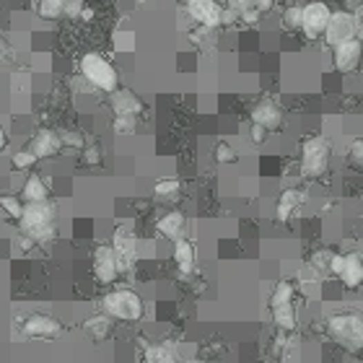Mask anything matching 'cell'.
I'll return each mask as SVG.
<instances>
[{
    "label": "cell",
    "instance_id": "7bdbcfd3",
    "mask_svg": "<svg viewBox=\"0 0 363 363\" xmlns=\"http://www.w3.org/2000/svg\"><path fill=\"white\" fill-rule=\"evenodd\" d=\"M6 143H8V135H6V130L0 128V150L6 148Z\"/></svg>",
    "mask_w": 363,
    "mask_h": 363
},
{
    "label": "cell",
    "instance_id": "9a60e30c",
    "mask_svg": "<svg viewBox=\"0 0 363 363\" xmlns=\"http://www.w3.org/2000/svg\"><path fill=\"white\" fill-rule=\"evenodd\" d=\"M60 148H63V140H60V133H55V130H39V133L34 135L32 146H29V150H32L37 159L57 156Z\"/></svg>",
    "mask_w": 363,
    "mask_h": 363
},
{
    "label": "cell",
    "instance_id": "f546056e",
    "mask_svg": "<svg viewBox=\"0 0 363 363\" xmlns=\"http://www.w3.org/2000/svg\"><path fill=\"white\" fill-rule=\"evenodd\" d=\"M332 259H335V252H332V249H317V252L311 255V267L320 270V273H327V270H332Z\"/></svg>",
    "mask_w": 363,
    "mask_h": 363
},
{
    "label": "cell",
    "instance_id": "5b68a950",
    "mask_svg": "<svg viewBox=\"0 0 363 363\" xmlns=\"http://www.w3.org/2000/svg\"><path fill=\"white\" fill-rule=\"evenodd\" d=\"M332 161V146L327 138L322 135H311L301 143V169L306 171L309 177H322L324 171L330 169Z\"/></svg>",
    "mask_w": 363,
    "mask_h": 363
},
{
    "label": "cell",
    "instance_id": "3957f363",
    "mask_svg": "<svg viewBox=\"0 0 363 363\" xmlns=\"http://www.w3.org/2000/svg\"><path fill=\"white\" fill-rule=\"evenodd\" d=\"M21 231L34 236L37 242H47L55 239L57 228H55V205L52 203H26L21 215Z\"/></svg>",
    "mask_w": 363,
    "mask_h": 363
},
{
    "label": "cell",
    "instance_id": "f6af8a7d",
    "mask_svg": "<svg viewBox=\"0 0 363 363\" xmlns=\"http://www.w3.org/2000/svg\"><path fill=\"white\" fill-rule=\"evenodd\" d=\"M187 3H190V0H187Z\"/></svg>",
    "mask_w": 363,
    "mask_h": 363
},
{
    "label": "cell",
    "instance_id": "ab89813d",
    "mask_svg": "<svg viewBox=\"0 0 363 363\" xmlns=\"http://www.w3.org/2000/svg\"><path fill=\"white\" fill-rule=\"evenodd\" d=\"M16 246H19V252H23V255H26V252H32L34 246H37V239H34V236H29V234H21V236H19V242H16Z\"/></svg>",
    "mask_w": 363,
    "mask_h": 363
},
{
    "label": "cell",
    "instance_id": "5bb4252c",
    "mask_svg": "<svg viewBox=\"0 0 363 363\" xmlns=\"http://www.w3.org/2000/svg\"><path fill=\"white\" fill-rule=\"evenodd\" d=\"M252 125H262L267 130H278L283 125V109L273 99H262L252 107Z\"/></svg>",
    "mask_w": 363,
    "mask_h": 363
},
{
    "label": "cell",
    "instance_id": "ee69618b",
    "mask_svg": "<svg viewBox=\"0 0 363 363\" xmlns=\"http://www.w3.org/2000/svg\"><path fill=\"white\" fill-rule=\"evenodd\" d=\"M340 3H345V6H351V3H353V0H340Z\"/></svg>",
    "mask_w": 363,
    "mask_h": 363
},
{
    "label": "cell",
    "instance_id": "7a4b0ae2",
    "mask_svg": "<svg viewBox=\"0 0 363 363\" xmlns=\"http://www.w3.org/2000/svg\"><path fill=\"white\" fill-rule=\"evenodd\" d=\"M327 335L348 351H363V317L353 311L332 314L327 320Z\"/></svg>",
    "mask_w": 363,
    "mask_h": 363
},
{
    "label": "cell",
    "instance_id": "484cf974",
    "mask_svg": "<svg viewBox=\"0 0 363 363\" xmlns=\"http://www.w3.org/2000/svg\"><path fill=\"white\" fill-rule=\"evenodd\" d=\"M143 358H146V363H177L174 361V353L166 345H148Z\"/></svg>",
    "mask_w": 363,
    "mask_h": 363
},
{
    "label": "cell",
    "instance_id": "6da1fadb",
    "mask_svg": "<svg viewBox=\"0 0 363 363\" xmlns=\"http://www.w3.org/2000/svg\"><path fill=\"white\" fill-rule=\"evenodd\" d=\"M101 311L119 322H140L146 314V304L135 291L130 288H117L109 291L107 296L101 299Z\"/></svg>",
    "mask_w": 363,
    "mask_h": 363
},
{
    "label": "cell",
    "instance_id": "277c9868",
    "mask_svg": "<svg viewBox=\"0 0 363 363\" xmlns=\"http://www.w3.org/2000/svg\"><path fill=\"white\" fill-rule=\"evenodd\" d=\"M81 75H84L88 84L99 88V91H107V94H115L117 91V70H115V65L104 60L101 55L97 52H88L81 57Z\"/></svg>",
    "mask_w": 363,
    "mask_h": 363
},
{
    "label": "cell",
    "instance_id": "836d02e7",
    "mask_svg": "<svg viewBox=\"0 0 363 363\" xmlns=\"http://www.w3.org/2000/svg\"><path fill=\"white\" fill-rule=\"evenodd\" d=\"M135 125H138V117H130V115H117L115 122H112V128L117 130L119 135H128V133H133Z\"/></svg>",
    "mask_w": 363,
    "mask_h": 363
},
{
    "label": "cell",
    "instance_id": "ffe728a7",
    "mask_svg": "<svg viewBox=\"0 0 363 363\" xmlns=\"http://www.w3.org/2000/svg\"><path fill=\"white\" fill-rule=\"evenodd\" d=\"M84 332L91 337V340L101 342L104 337H109V332H112V317H107L104 311L101 314H94V317H88L84 322Z\"/></svg>",
    "mask_w": 363,
    "mask_h": 363
},
{
    "label": "cell",
    "instance_id": "60d3db41",
    "mask_svg": "<svg viewBox=\"0 0 363 363\" xmlns=\"http://www.w3.org/2000/svg\"><path fill=\"white\" fill-rule=\"evenodd\" d=\"M273 6H275V0H255V8L259 11V16L267 11H273Z\"/></svg>",
    "mask_w": 363,
    "mask_h": 363
},
{
    "label": "cell",
    "instance_id": "9c48e42d",
    "mask_svg": "<svg viewBox=\"0 0 363 363\" xmlns=\"http://www.w3.org/2000/svg\"><path fill=\"white\" fill-rule=\"evenodd\" d=\"M23 337H32V340H55L63 335V322L50 317V314H29L21 322Z\"/></svg>",
    "mask_w": 363,
    "mask_h": 363
},
{
    "label": "cell",
    "instance_id": "ba28073f",
    "mask_svg": "<svg viewBox=\"0 0 363 363\" xmlns=\"http://www.w3.org/2000/svg\"><path fill=\"white\" fill-rule=\"evenodd\" d=\"M330 273H335V275L342 280V286H345L348 291H355L363 283V257L358 255V252L335 255Z\"/></svg>",
    "mask_w": 363,
    "mask_h": 363
},
{
    "label": "cell",
    "instance_id": "4316f807",
    "mask_svg": "<svg viewBox=\"0 0 363 363\" xmlns=\"http://www.w3.org/2000/svg\"><path fill=\"white\" fill-rule=\"evenodd\" d=\"M112 44H115L117 52H133L135 50V34L130 29H117L112 34Z\"/></svg>",
    "mask_w": 363,
    "mask_h": 363
},
{
    "label": "cell",
    "instance_id": "d590c367",
    "mask_svg": "<svg viewBox=\"0 0 363 363\" xmlns=\"http://www.w3.org/2000/svg\"><path fill=\"white\" fill-rule=\"evenodd\" d=\"M81 161H84L86 166H99L101 164V148L99 146H86Z\"/></svg>",
    "mask_w": 363,
    "mask_h": 363
},
{
    "label": "cell",
    "instance_id": "2e32d148",
    "mask_svg": "<svg viewBox=\"0 0 363 363\" xmlns=\"http://www.w3.org/2000/svg\"><path fill=\"white\" fill-rule=\"evenodd\" d=\"M156 228H159L161 236H166V239H171V242L177 244V242H182L184 234H187V218H184L182 210H171V213L161 215Z\"/></svg>",
    "mask_w": 363,
    "mask_h": 363
},
{
    "label": "cell",
    "instance_id": "cb8c5ba5",
    "mask_svg": "<svg viewBox=\"0 0 363 363\" xmlns=\"http://www.w3.org/2000/svg\"><path fill=\"white\" fill-rule=\"evenodd\" d=\"M182 190V182L179 179H161L153 184V195L159 200H174Z\"/></svg>",
    "mask_w": 363,
    "mask_h": 363
},
{
    "label": "cell",
    "instance_id": "8992f818",
    "mask_svg": "<svg viewBox=\"0 0 363 363\" xmlns=\"http://www.w3.org/2000/svg\"><path fill=\"white\" fill-rule=\"evenodd\" d=\"M332 19V8L324 3V0H309L304 3V23H301V34L314 42V39H322L324 32H327V23Z\"/></svg>",
    "mask_w": 363,
    "mask_h": 363
},
{
    "label": "cell",
    "instance_id": "8fae6325",
    "mask_svg": "<svg viewBox=\"0 0 363 363\" xmlns=\"http://www.w3.org/2000/svg\"><path fill=\"white\" fill-rule=\"evenodd\" d=\"M122 273L119 270V259H117V252H115V246L112 244H99L94 249V275H97L99 283H115L117 275Z\"/></svg>",
    "mask_w": 363,
    "mask_h": 363
},
{
    "label": "cell",
    "instance_id": "4fadbf2b",
    "mask_svg": "<svg viewBox=\"0 0 363 363\" xmlns=\"http://www.w3.org/2000/svg\"><path fill=\"white\" fill-rule=\"evenodd\" d=\"M187 13L195 23H200L205 29H215V26H224V13L226 8L218 6L215 0H190L187 3Z\"/></svg>",
    "mask_w": 363,
    "mask_h": 363
},
{
    "label": "cell",
    "instance_id": "52a82bcc",
    "mask_svg": "<svg viewBox=\"0 0 363 363\" xmlns=\"http://www.w3.org/2000/svg\"><path fill=\"white\" fill-rule=\"evenodd\" d=\"M358 37V16L351 11H332V19L324 32V42L330 47H337L342 42H351Z\"/></svg>",
    "mask_w": 363,
    "mask_h": 363
},
{
    "label": "cell",
    "instance_id": "b9f144b4",
    "mask_svg": "<svg viewBox=\"0 0 363 363\" xmlns=\"http://www.w3.org/2000/svg\"><path fill=\"white\" fill-rule=\"evenodd\" d=\"M239 19H242V21H244V23H255L257 19H259V11H257V8H249V11L242 13Z\"/></svg>",
    "mask_w": 363,
    "mask_h": 363
},
{
    "label": "cell",
    "instance_id": "30bf717a",
    "mask_svg": "<svg viewBox=\"0 0 363 363\" xmlns=\"http://www.w3.org/2000/svg\"><path fill=\"white\" fill-rule=\"evenodd\" d=\"M138 236L135 231L130 228V226H117L115 228V234H112V246H115V252H117V259H119V270L125 273L133 267L135 262V257H138Z\"/></svg>",
    "mask_w": 363,
    "mask_h": 363
},
{
    "label": "cell",
    "instance_id": "d4e9b609",
    "mask_svg": "<svg viewBox=\"0 0 363 363\" xmlns=\"http://www.w3.org/2000/svg\"><path fill=\"white\" fill-rule=\"evenodd\" d=\"M293 299V286H291V280H280L275 291H273V296H270V309H278L283 304H291Z\"/></svg>",
    "mask_w": 363,
    "mask_h": 363
},
{
    "label": "cell",
    "instance_id": "83f0119b",
    "mask_svg": "<svg viewBox=\"0 0 363 363\" xmlns=\"http://www.w3.org/2000/svg\"><path fill=\"white\" fill-rule=\"evenodd\" d=\"M65 3H68V0H39V16L52 21V19H57V16L65 13Z\"/></svg>",
    "mask_w": 363,
    "mask_h": 363
},
{
    "label": "cell",
    "instance_id": "44dd1931",
    "mask_svg": "<svg viewBox=\"0 0 363 363\" xmlns=\"http://www.w3.org/2000/svg\"><path fill=\"white\" fill-rule=\"evenodd\" d=\"M47 197H50V190H47V184H44L42 177H29L21 190L23 203H50Z\"/></svg>",
    "mask_w": 363,
    "mask_h": 363
},
{
    "label": "cell",
    "instance_id": "ac0fdd59",
    "mask_svg": "<svg viewBox=\"0 0 363 363\" xmlns=\"http://www.w3.org/2000/svg\"><path fill=\"white\" fill-rule=\"evenodd\" d=\"M301 203H304V193H301V190H296V187L283 190L278 203H275V221H278V224H286Z\"/></svg>",
    "mask_w": 363,
    "mask_h": 363
},
{
    "label": "cell",
    "instance_id": "e575fe53",
    "mask_svg": "<svg viewBox=\"0 0 363 363\" xmlns=\"http://www.w3.org/2000/svg\"><path fill=\"white\" fill-rule=\"evenodd\" d=\"M60 140H63V146H68V148H78V150L86 148L84 135L75 133V130H63V133H60Z\"/></svg>",
    "mask_w": 363,
    "mask_h": 363
},
{
    "label": "cell",
    "instance_id": "7402d4cb",
    "mask_svg": "<svg viewBox=\"0 0 363 363\" xmlns=\"http://www.w3.org/2000/svg\"><path fill=\"white\" fill-rule=\"evenodd\" d=\"M273 322H275L278 330L291 332L296 327V306L293 304H283L278 309H273Z\"/></svg>",
    "mask_w": 363,
    "mask_h": 363
},
{
    "label": "cell",
    "instance_id": "e0dca14e",
    "mask_svg": "<svg viewBox=\"0 0 363 363\" xmlns=\"http://www.w3.org/2000/svg\"><path fill=\"white\" fill-rule=\"evenodd\" d=\"M109 104L115 109V117H117V115L138 117L140 112H143V101H140L133 91H128V88H117L115 94H109Z\"/></svg>",
    "mask_w": 363,
    "mask_h": 363
},
{
    "label": "cell",
    "instance_id": "1f68e13d",
    "mask_svg": "<svg viewBox=\"0 0 363 363\" xmlns=\"http://www.w3.org/2000/svg\"><path fill=\"white\" fill-rule=\"evenodd\" d=\"M213 159L218 161V164H234L239 156H236V150L226 143V140H221V143H215L213 148Z\"/></svg>",
    "mask_w": 363,
    "mask_h": 363
},
{
    "label": "cell",
    "instance_id": "f35d334b",
    "mask_svg": "<svg viewBox=\"0 0 363 363\" xmlns=\"http://www.w3.org/2000/svg\"><path fill=\"white\" fill-rule=\"evenodd\" d=\"M84 11H86L84 0H68V3H65V13H68L70 19H78V16H84Z\"/></svg>",
    "mask_w": 363,
    "mask_h": 363
},
{
    "label": "cell",
    "instance_id": "8d00e7d4",
    "mask_svg": "<svg viewBox=\"0 0 363 363\" xmlns=\"http://www.w3.org/2000/svg\"><path fill=\"white\" fill-rule=\"evenodd\" d=\"M226 8L234 11L236 16H242V13H246L249 8H255V0H226Z\"/></svg>",
    "mask_w": 363,
    "mask_h": 363
},
{
    "label": "cell",
    "instance_id": "d6986e66",
    "mask_svg": "<svg viewBox=\"0 0 363 363\" xmlns=\"http://www.w3.org/2000/svg\"><path fill=\"white\" fill-rule=\"evenodd\" d=\"M174 262H177L182 275H190L195 270V244L190 239H182L174 244Z\"/></svg>",
    "mask_w": 363,
    "mask_h": 363
},
{
    "label": "cell",
    "instance_id": "4dcf8cb0",
    "mask_svg": "<svg viewBox=\"0 0 363 363\" xmlns=\"http://www.w3.org/2000/svg\"><path fill=\"white\" fill-rule=\"evenodd\" d=\"M37 156H34L32 150L29 148H23V150H16L11 156V164H13V169H19V171H26V169H32L34 164H37Z\"/></svg>",
    "mask_w": 363,
    "mask_h": 363
},
{
    "label": "cell",
    "instance_id": "d6a6232c",
    "mask_svg": "<svg viewBox=\"0 0 363 363\" xmlns=\"http://www.w3.org/2000/svg\"><path fill=\"white\" fill-rule=\"evenodd\" d=\"M348 164L353 169H363V138H355L348 146Z\"/></svg>",
    "mask_w": 363,
    "mask_h": 363
},
{
    "label": "cell",
    "instance_id": "74e56055",
    "mask_svg": "<svg viewBox=\"0 0 363 363\" xmlns=\"http://www.w3.org/2000/svg\"><path fill=\"white\" fill-rule=\"evenodd\" d=\"M267 133H270V130L262 128V125H252V128H249V140H252L255 146H262L267 140Z\"/></svg>",
    "mask_w": 363,
    "mask_h": 363
},
{
    "label": "cell",
    "instance_id": "f1b7e54d",
    "mask_svg": "<svg viewBox=\"0 0 363 363\" xmlns=\"http://www.w3.org/2000/svg\"><path fill=\"white\" fill-rule=\"evenodd\" d=\"M23 205L26 203H23L21 197H13V195H3V197H0V208L11 215V218H16V221H21Z\"/></svg>",
    "mask_w": 363,
    "mask_h": 363
},
{
    "label": "cell",
    "instance_id": "603a6c76",
    "mask_svg": "<svg viewBox=\"0 0 363 363\" xmlns=\"http://www.w3.org/2000/svg\"><path fill=\"white\" fill-rule=\"evenodd\" d=\"M301 23H304V6L301 3H291L283 11V26L288 32H301Z\"/></svg>",
    "mask_w": 363,
    "mask_h": 363
},
{
    "label": "cell",
    "instance_id": "7c38bea8",
    "mask_svg": "<svg viewBox=\"0 0 363 363\" xmlns=\"http://www.w3.org/2000/svg\"><path fill=\"white\" fill-rule=\"evenodd\" d=\"M363 60V42L361 37H355L351 42H342L337 47H332V65L337 73H353L358 70V65Z\"/></svg>",
    "mask_w": 363,
    "mask_h": 363
}]
</instances>
